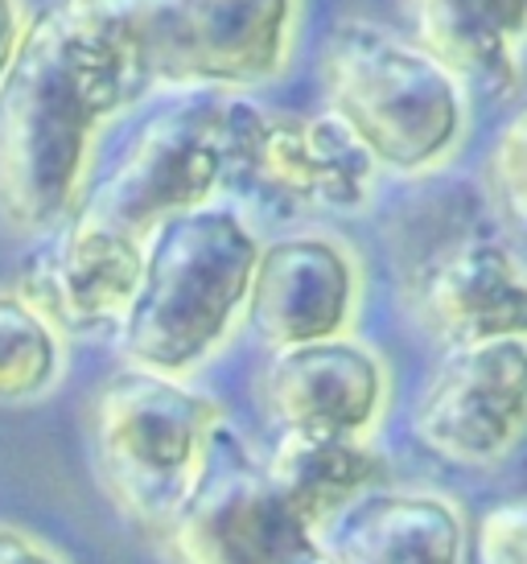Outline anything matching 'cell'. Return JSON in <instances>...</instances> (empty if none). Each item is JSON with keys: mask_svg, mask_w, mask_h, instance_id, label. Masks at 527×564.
I'll list each match as a JSON object with an SVG mask.
<instances>
[{"mask_svg": "<svg viewBox=\"0 0 527 564\" xmlns=\"http://www.w3.org/2000/svg\"><path fill=\"white\" fill-rule=\"evenodd\" d=\"M322 91L330 120L375 170L433 173L465 137L462 83L420 42L375 21L346 17L326 33Z\"/></svg>", "mask_w": 527, "mask_h": 564, "instance_id": "cell-4", "label": "cell"}, {"mask_svg": "<svg viewBox=\"0 0 527 564\" xmlns=\"http://www.w3.org/2000/svg\"><path fill=\"white\" fill-rule=\"evenodd\" d=\"M21 33H25V25H21V0H0V79H4V70L13 63Z\"/></svg>", "mask_w": 527, "mask_h": 564, "instance_id": "cell-21", "label": "cell"}, {"mask_svg": "<svg viewBox=\"0 0 527 564\" xmlns=\"http://www.w3.org/2000/svg\"><path fill=\"white\" fill-rule=\"evenodd\" d=\"M330 564H465V516L433 490H391L355 502L322 535Z\"/></svg>", "mask_w": 527, "mask_h": 564, "instance_id": "cell-14", "label": "cell"}, {"mask_svg": "<svg viewBox=\"0 0 527 564\" xmlns=\"http://www.w3.org/2000/svg\"><path fill=\"white\" fill-rule=\"evenodd\" d=\"M478 564H527V502H503L482 516Z\"/></svg>", "mask_w": 527, "mask_h": 564, "instance_id": "cell-19", "label": "cell"}, {"mask_svg": "<svg viewBox=\"0 0 527 564\" xmlns=\"http://www.w3.org/2000/svg\"><path fill=\"white\" fill-rule=\"evenodd\" d=\"M223 429V408L182 379L137 367L111 376L92 412L95 466L111 502L137 528L165 540L198 495Z\"/></svg>", "mask_w": 527, "mask_h": 564, "instance_id": "cell-5", "label": "cell"}, {"mask_svg": "<svg viewBox=\"0 0 527 564\" xmlns=\"http://www.w3.org/2000/svg\"><path fill=\"white\" fill-rule=\"evenodd\" d=\"M491 182L503 210L527 231V104L512 111L491 149Z\"/></svg>", "mask_w": 527, "mask_h": 564, "instance_id": "cell-18", "label": "cell"}, {"mask_svg": "<svg viewBox=\"0 0 527 564\" xmlns=\"http://www.w3.org/2000/svg\"><path fill=\"white\" fill-rule=\"evenodd\" d=\"M313 564H330V561H326V552H322V556H318V561H313Z\"/></svg>", "mask_w": 527, "mask_h": 564, "instance_id": "cell-22", "label": "cell"}, {"mask_svg": "<svg viewBox=\"0 0 527 564\" xmlns=\"http://www.w3.org/2000/svg\"><path fill=\"white\" fill-rule=\"evenodd\" d=\"M260 395L289 437H367L388 400V371L375 350L342 334L277 350Z\"/></svg>", "mask_w": 527, "mask_h": 564, "instance_id": "cell-13", "label": "cell"}, {"mask_svg": "<svg viewBox=\"0 0 527 564\" xmlns=\"http://www.w3.org/2000/svg\"><path fill=\"white\" fill-rule=\"evenodd\" d=\"M0 564H71L63 552L42 544L37 535L0 523Z\"/></svg>", "mask_w": 527, "mask_h": 564, "instance_id": "cell-20", "label": "cell"}, {"mask_svg": "<svg viewBox=\"0 0 527 564\" xmlns=\"http://www.w3.org/2000/svg\"><path fill=\"white\" fill-rule=\"evenodd\" d=\"M227 182V104L194 99L157 111L125 149L116 170L95 189L92 210L125 227L128 236H153L173 215L211 206Z\"/></svg>", "mask_w": 527, "mask_h": 564, "instance_id": "cell-8", "label": "cell"}, {"mask_svg": "<svg viewBox=\"0 0 527 564\" xmlns=\"http://www.w3.org/2000/svg\"><path fill=\"white\" fill-rule=\"evenodd\" d=\"M63 371V338L21 293H0V404L37 400Z\"/></svg>", "mask_w": 527, "mask_h": 564, "instance_id": "cell-17", "label": "cell"}, {"mask_svg": "<svg viewBox=\"0 0 527 564\" xmlns=\"http://www.w3.org/2000/svg\"><path fill=\"white\" fill-rule=\"evenodd\" d=\"M417 42L458 83L503 95L519 83L527 0H408Z\"/></svg>", "mask_w": 527, "mask_h": 564, "instance_id": "cell-15", "label": "cell"}, {"mask_svg": "<svg viewBox=\"0 0 527 564\" xmlns=\"http://www.w3.org/2000/svg\"><path fill=\"white\" fill-rule=\"evenodd\" d=\"M358 305V264L334 236H284L260 248L248 289V326L264 346H293L342 338Z\"/></svg>", "mask_w": 527, "mask_h": 564, "instance_id": "cell-12", "label": "cell"}, {"mask_svg": "<svg viewBox=\"0 0 527 564\" xmlns=\"http://www.w3.org/2000/svg\"><path fill=\"white\" fill-rule=\"evenodd\" d=\"M140 272L144 239L128 236L125 227L92 210H75L63 236L33 256L17 293L58 329V338H99L120 334L137 301Z\"/></svg>", "mask_w": 527, "mask_h": 564, "instance_id": "cell-11", "label": "cell"}, {"mask_svg": "<svg viewBox=\"0 0 527 564\" xmlns=\"http://www.w3.org/2000/svg\"><path fill=\"white\" fill-rule=\"evenodd\" d=\"M429 215L408 227L404 293L417 322L437 343L478 346L527 338V264L495 231H486L474 203L445 189Z\"/></svg>", "mask_w": 527, "mask_h": 564, "instance_id": "cell-6", "label": "cell"}, {"mask_svg": "<svg viewBox=\"0 0 527 564\" xmlns=\"http://www.w3.org/2000/svg\"><path fill=\"white\" fill-rule=\"evenodd\" d=\"M161 544L173 564H313L322 556L318 535L280 499L264 462L244 449L232 424L198 495Z\"/></svg>", "mask_w": 527, "mask_h": 564, "instance_id": "cell-9", "label": "cell"}, {"mask_svg": "<svg viewBox=\"0 0 527 564\" xmlns=\"http://www.w3.org/2000/svg\"><path fill=\"white\" fill-rule=\"evenodd\" d=\"M412 433L462 470L507 462L527 437V338L453 346L420 392Z\"/></svg>", "mask_w": 527, "mask_h": 564, "instance_id": "cell-10", "label": "cell"}, {"mask_svg": "<svg viewBox=\"0 0 527 564\" xmlns=\"http://www.w3.org/2000/svg\"><path fill=\"white\" fill-rule=\"evenodd\" d=\"M104 42L128 99L144 91H239L277 79L301 0H66Z\"/></svg>", "mask_w": 527, "mask_h": 564, "instance_id": "cell-2", "label": "cell"}, {"mask_svg": "<svg viewBox=\"0 0 527 564\" xmlns=\"http://www.w3.org/2000/svg\"><path fill=\"white\" fill-rule=\"evenodd\" d=\"M260 239L227 206L173 215L144 243L137 301L120 350L137 371L186 379L215 359L248 310Z\"/></svg>", "mask_w": 527, "mask_h": 564, "instance_id": "cell-3", "label": "cell"}, {"mask_svg": "<svg viewBox=\"0 0 527 564\" xmlns=\"http://www.w3.org/2000/svg\"><path fill=\"white\" fill-rule=\"evenodd\" d=\"M227 182L289 210L355 215L372 203L375 165L330 116L227 104Z\"/></svg>", "mask_w": 527, "mask_h": 564, "instance_id": "cell-7", "label": "cell"}, {"mask_svg": "<svg viewBox=\"0 0 527 564\" xmlns=\"http://www.w3.org/2000/svg\"><path fill=\"white\" fill-rule=\"evenodd\" d=\"M264 470L280 490V499L297 511V519L318 535L338 523L355 502L375 495L388 482V457L363 437H289L264 462Z\"/></svg>", "mask_w": 527, "mask_h": 564, "instance_id": "cell-16", "label": "cell"}, {"mask_svg": "<svg viewBox=\"0 0 527 564\" xmlns=\"http://www.w3.org/2000/svg\"><path fill=\"white\" fill-rule=\"evenodd\" d=\"M128 104L116 58L66 0L37 17L0 79V219L25 236L71 219L95 137Z\"/></svg>", "mask_w": 527, "mask_h": 564, "instance_id": "cell-1", "label": "cell"}]
</instances>
